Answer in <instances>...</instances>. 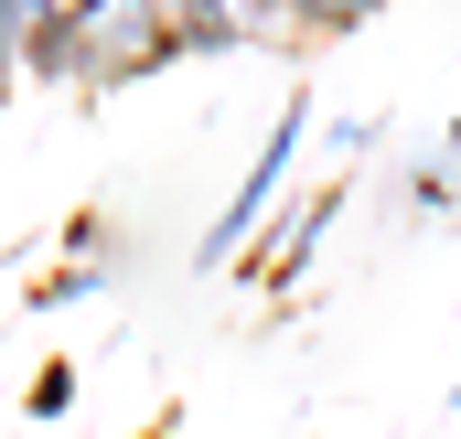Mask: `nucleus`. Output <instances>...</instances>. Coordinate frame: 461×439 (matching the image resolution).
<instances>
[{
    "label": "nucleus",
    "instance_id": "obj_1",
    "mask_svg": "<svg viewBox=\"0 0 461 439\" xmlns=\"http://www.w3.org/2000/svg\"><path fill=\"white\" fill-rule=\"evenodd\" d=\"M301 129H312V97H290V108L268 118V139H258V161H247V183H236V204L204 225V246H194V268H247V246H258V225L268 204L290 193V161H301Z\"/></svg>",
    "mask_w": 461,
    "mask_h": 439
},
{
    "label": "nucleus",
    "instance_id": "obj_2",
    "mask_svg": "<svg viewBox=\"0 0 461 439\" xmlns=\"http://www.w3.org/2000/svg\"><path fill=\"white\" fill-rule=\"evenodd\" d=\"M76 43H86V86H140V76L183 65V32L161 22V0H86Z\"/></svg>",
    "mask_w": 461,
    "mask_h": 439
},
{
    "label": "nucleus",
    "instance_id": "obj_3",
    "mask_svg": "<svg viewBox=\"0 0 461 439\" xmlns=\"http://www.w3.org/2000/svg\"><path fill=\"white\" fill-rule=\"evenodd\" d=\"M333 215H344V172H333L322 193H301L290 215L268 225V236H258V246H268V257H258V279H268V290H290V279L312 268V246H322V225H333Z\"/></svg>",
    "mask_w": 461,
    "mask_h": 439
},
{
    "label": "nucleus",
    "instance_id": "obj_4",
    "mask_svg": "<svg viewBox=\"0 0 461 439\" xmlns=\"http://www.w3.org/2000/svg\"><path fill=\"white\" fill-rule=\"evenodd\" d=\"M161 22L183 32V65H215L247 43V22H236V0H161Z\"/></svg>",
    "mask_w": 461,
    "mask_h": 439
},
{
    "label": "nucleus",
    "instance_id": "obj_5",
    "mask_svg": "<svg viewBox=\"0 0 461 439\" xmlns=\"http://www.w3.org/2000/svg\"><path fill=\"white\" fill-rule=\"evenodd\" d=\"M279 11H290V32H301V43H344V32H365L386 0H279Z\"/></svg>",
    "mask_w": 461,
    "mask_h": 439
},
{
    "label": "nucleus",
    "instance_id": "obj_6",
    "mask_svg": "<svg viewBox=\"0 0 461 439\" xmlns=\"http://www.w3.org/2000/svg\"><path fill=\"white\" fill-rule=\"evenodd\" d=\"M32 22H43V0H0V65L22 76V43H32Z\"/></svg>",
    "mask_w": 461,
    "mask_h": 439
},
{
    "label": "nucleus",
    "instance_id": "obj_7",
    "mask_svg": "<svg viewBox=\"0 0 461 439\" xmlns=\"http://www.w3.org/2000/svg\"><path fill=\"white\" fill-rule=\"evenodd\" d=\"M408 204H419V215H451V204H461V172H451V161H429V172L408 183Z\"/></svg>",
    "mask_w": 461,
    "mask_h": 439
}]
</instances>
